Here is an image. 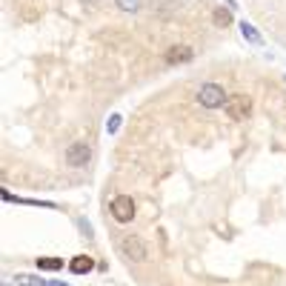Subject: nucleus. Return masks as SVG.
Instances as JSON below:
<instances>
[{
    "label": "nucleus",
    "mask_w": 286,
    "mask_h": 286,
    "mask_svg": "<svg viewBox=\"0 0 286 286\" xmlns=\"http://www.w3.org/2000/svg\"><path fill=\"white\" fill-rule=\"evenodd\" d=\"M14 281L20 286H66V284H60V281H43V278H37V275H17Z\"/></svg>",
    "instance_id": "1a4fd4ad"
},
{
    "label": "nucleus",
    "mask_w": 286,
    "mask_h": 286,
    "mask_svg": "<svg viewBox=\"0 0 286 286\" xmlns=\"http://www.w3.org/2000/svg\"><path fill=\"white\" fill-rule=\"evenodd\" d=\"M114 3H117L123 11H137L140 6H143V0H114Z\"/></svg>",
    "instance_id": "ddd939ff"
},
{
    "label": "nucleus",
    "mask_w": 286,
    "mask_h": 286,
    "mask_svg": "<svg viewBox=\"0 0 286 286\" xmlns=\"http://www.w3.org/2000/svg\"><path fill=\"white\" fill-rule=\"evenodd\" d=\"M37 269L40 272H57V269H63V258H37Z\"/></svg>",
    "instance_id": "9b49d317"
},
{
    "label": "nucleus",
    "mask_w": 286,
    "mask_h": 286,
    "mask_svg": "<svg viewBox=\"0 0 286 286\" xmlns=\"http://www.w3.org/2000/svg\"><path fill=\"white\" fill-rule=\"evenodd\" d=\"M197 103L206 106V109H217V106L226 103V92H223V86H217V83H206L197 92Z\"/></svg>",
    "instance_id": "7ed1b4c3"
},
{
    "label": "nucleus",
    "mask_w": 286,
    "mask_h": 286,
    "mask_svg": "<svg viewBox=\"0 0 286 286\" xmlns=\"http://www.w3.org/2000/svg\"><path fill=\"white\" fill-rule=\"evenodd\" d=\"M78 226H80V232H83L86 238H92V226H89V220H78Z\"/></svg>",
    "instance_id": "2eb2a0df"
},
{
    "label": "nucleus",
    "mask_w": 286,
    "mask_h": 286,
    "mask_svg": "<svg viewBox=\"0 0 286 286\" xmlns=\"http://www.w3.org/2000/svg\"><path fill=\"white\" fill-rule=\"evenodd\" d=\"M120 252H123V258H129V261H137V263L149 261V246L137 235H126L120 240Z\"/></svg>",
    "instance_id": "f03ea898"
},
{
    "label": "nucleus",
    "mask_w": 286,
    "mask_h": 286,
    "mask_svg": "<svg viewBox=\"0 0 286 286\" xmlns=\"http://www.w3.org/2000/svg\"><path fill=\"white\" fill-rule=\"evenodd\" d=\"M17 14L26 23H34L43 14V0H17Z\"/></svg>",
    "instance_id": "423d86ee"
},
{
    "label": "nucleus",
    "mask_w": 286,
    "mask_h": 286,
    "mask_svg": "<svg viewBox=\"0 0 286 286\" xmlns=\"http://www.w3.org/2000/svg\"><path fill=\"white\" fill-rule=\"evenodd\" d=\"M192 57H194V52L189 49V46H169V49H166V63H172V66L189 63Z\"/></svg>",
    "instance_id": "0eeeda50"
},
{
    "label": "nucleus",
    "mask_w": 286,
    "mask_h": 286,
    "mask_svg": "<svg viewBox=\"0 0 286 286\" xmlns=\"http://www.w3.org/2000/svg\"><path fill=\"white\" fill-rule=\"evenodd\" d=\"M92 269H95V258L92 255H75L69 261V272L72 275H89Z\"/></svg>",
    "instance_id": "6e6552de"
},
{
    "label": "nucleus",
    "mask_w": 286,
    "mask_h": 286,
    "mask_svg": "<svg viewBox=\"0 0 286 286\" xmlns=\"http://www.w3.org/2000/svg\"><path fill=\"white\" fill-rule=\"evenodd\" d=\"M112 217L117 223H132V217H135V200H132V194H117L112 200Z\"/></svg>",
    "instance_id": "39448f33"
},
{
    "label": "nucleus",
    "mask_w": 286,
    "mask_h": 286,
    "mask_svg": "<svg viewBox=\"0 0 286 286\" xmlns=\"http://www.w3.org/2000/svg\"><path fill=\"white\" fill-rule=\"evenodd\" d=\"M240 34H243V40H246V43H252V46H263V34L258 32V29H255V26H252V23H240Z\"/></svg>",
    "instance_id": "9d476101"
},
{
    "label": "nucleus",
    "mask_w": 286,
    "mask_h": 286,
    "mask_svg": "<svg viewBox=\"0 0 286 286\" xmlns=\"http://www.w3.org/2000/svg\"><path fill=\"white\" fill-rule=\"evenodd\" d=\"M83 3H89V6H95V3H97V0H83Z\"/></svg>",
    "instance_id": "dca6fc26"
},
{
    "label": "nucleus",
    "mask_w": 286,
    "mask_h": 286,
    "mask_svg": "<svg viewBox=\"0 0 286 286\" xmlns=\"http://www.w3.org/2000/svg\"><path fill=\"white\" fill-rule=\"evenodd\" d=\"M212 23L220 26V29H226L229 23H232V9H223V6H217L215 14H212Z\"/></svg>",
    "instance_id": "f8f14e48"
},
{
    "label": "nucleus",
    "mask_w": 286,
    "mask_h": 286,
    "mask_svg": "<svg viewBox=\"0 0 286 286\" xmlns=\"http://www.w3.org/2000/svg\"><path fill=\"white\" fill-rule=\"evenodd\" d=\"M223 112L229 114V120H246L252 114V97L249 95H232V97H226V103H223Z\"/></svg>",
    "instance_id": "f257e3e1"
},
{
    "label": "nucleus",
    "mask_w": 286,
    "mask_h": 286,
    "mask_svg": "<svg viewBox=\"0 0 286 286\" xmlns=\"http://www.w3.org/2000/svg\"><path fill=\"white\" fill-rule=\"evenodd\" d=\"M89 160H92V146L86 143V140H75V143L66 149V163H69V166L83 169Z\"/></svg>",
    "instance_id": "20e7f679"
},
{
    "label": "nucleus",
    "mask_w": 286,
    "mask_h": 286,
    "mask_svg": "<svg viewBox=\"0 0 286 286\" xmlns=\"http://www.w3.org/2000/svg\"><path fill=\"white\" fill-rule=\"evenodd\" d=\"M120 120H123V117H120V114H112V117H109V120H106V132H109V135H114V132H117V129H120Z\"/></svg>",
    "instance_id": "4468645a"
}]
</instances>
